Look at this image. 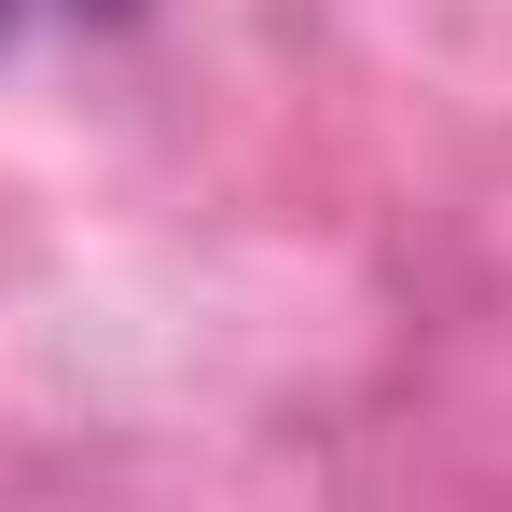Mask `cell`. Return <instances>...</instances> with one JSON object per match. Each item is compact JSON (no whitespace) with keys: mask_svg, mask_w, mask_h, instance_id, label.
<instances>
[{"mask_svg":"<svg viewBox=\"0 0 512 512\" xmlns=\"http://www.w3.org/2000/svg\"><path fill=\"white\" fill-rule=\"evenodd\" d=\"M28 14H139V0H0V42H14Z\"/></svg>","mask_w":512,"mask_h":512,"instance_id":"obj_1","label":"cell"}]
</instances>
